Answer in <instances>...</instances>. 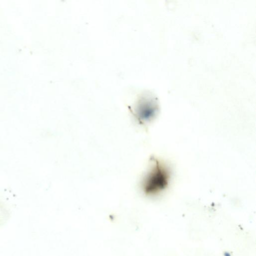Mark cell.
<instances>
[{
  "label": "cell",
  "mask_w": 256,
  "mask_h": 256,
  "mask_svg": "<svg viewBox=\"0 0 256 256\" xmlns=\"http://www.w3.org/2000/svg\"><path fill=\"white\" fill-rule=\"evenodd\" d=\"M169 178L170 174L168 169L156 160L144 180V190L148 194H158L168 186Z\"/></svg>",
  "instance_id": "cell-1"
}]
</instances>
